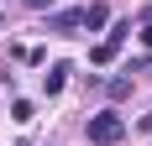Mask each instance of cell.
<instances>
[{
    "instance_id": "6da1fadb",
    "label": "cell",
    "mask_w": 152,
    "mask_h": 146,
    "mask_svg": "<svg viewBox=\"0 0 152 146\" xmlns=\"http://www.w3.org/2000/svg\"><path fill=\"white\" fill-rule=\"evenodd\" d=\"M84 131H89L94 146H115V141L126 136V120L115 115V110H100V115H89V125H84Z\"/></svg>"
},
{
    "instance_id": "7a4b0ae2",
    "label": "cell",
    "mask_w": 152,
    "mask_h": 146,
    "mask_svg": "<svg viewBox=\"0 0 152 146\" xmlns=\"http://www.w3.org/2000/svg\"><path fill=\"white\" fill-rule=\"evenodd\" d=\"M126 37H131V21H115V26H110L105 37H100V42L89 47V63H94V68L115 63V52H121V42H126Z\"/></svg>"
},
{
    "instance_id": "3957f363",
    "label": "cell",
    "mask_w": 152,
    "mask_h": 146,
    "mask_svg": "<svg viewBox=\"0 0 152 146\" xmlns=\"http://www.w3.org/2000/svg\"><path fill=\"white\" fill-rule=\"evenodd\" d=\"M84 26V5H79V11H53L47 16V31H79Z\"/></svg>"
},
{
    "instance_id": "277c9868",
    "label": "cell",
    "mask_w": 152,
    "mask_h": 146,
    "mask_svg": "<svg viewBox=\"0 0 152 146\" xmlns=\"http://www.w3.org/2000/svg\"><path fill=\"white\" fill-rule=\"evenodd\" d=\"M63 84H68V63H53V68L42 73V89H47V94H58Z\"/></svg>"
},
{
    "instance_id": "5b68a950",
    "label": "cell",
    "mask_w": 152,
    "mask_h": 146,
    "mask_svg": "<svg viewBox=\"0 0 152 146\" xmlns=\"http://www.w3.org/2000/svg\"><path fill=\"white\" fill-rule=\"evenodd\" d=\"M105 94H110V99H126V94H131V73H121V78H110V84H105Z\"/></svg>"
},
{
    "instance_id": "8992f818",
    "label": "cell",
    "mask_w": 152,
    "mask_h": 146,
    "mask_svg": "<svg viewBox=\"0 0 152 146\" xmlns=\"http://www.w3.org/2000/svg\"><path fill=\"white\" fill-rule=\"evenodd\" d=\"M31 115H37V110H31V99H11V120H16V125H26Z\"/></svg>"
},
{
    "instance_id": "52a82bcc",
    "label": "cell",
    "mask_w": 152,
    "mask_h": 146,
    "mask_svg": "<svg viewBox=\"0 0 152 146\" xmlns=\"http://www.w3.org/2000/svg\"><path fill=\"white\" fill-rule=\"evenodd\" d=\"M84 26H89V31L105 26V5H84Z\"/></svg>"
},
{
    "instance_id": "ba28073f",
    "label": "cell",
    "mask_w": 152,
    "mask_h": 146,
    "mask_svg": "<svg viewBox=\"0 0 152 146\" xmlns=\"http://www.w3.org/2000/svg\"><path fill=\"white\" fill-rule=\"evenodd\" d=\"M142 42L152 47V11H142Z\"/></svg>"
},
{
    "instance_id": "9c48e42d",
    "label": "cell",
    "mask_w": 152,
    "mask_h": 146,
    "mask_svg": "<svg viewBox=\"0 0 152 146\" xmlns=\"http://www.w3.org/2000/svg\"><path fill=\"white\" fill-rule=\"evenodd\" d=\"M26 5H37V11H47V5H53V0H26Z\"/></svg>"
},
{
    "instance_id": "30bf717a",
    "label": "cell",
    "mask_w": 152,
    "mask_h": 146,
    "mask_svg": "<svg viewBox=\"0 0 152 146\" xmlns=\"http://www.w3.org/2000/svg\"><path fill=\"white\" fill-rule=\"evenodd\" d=\"M16 146H26V141H16Z\"/></svg>"
}]
</instances>
